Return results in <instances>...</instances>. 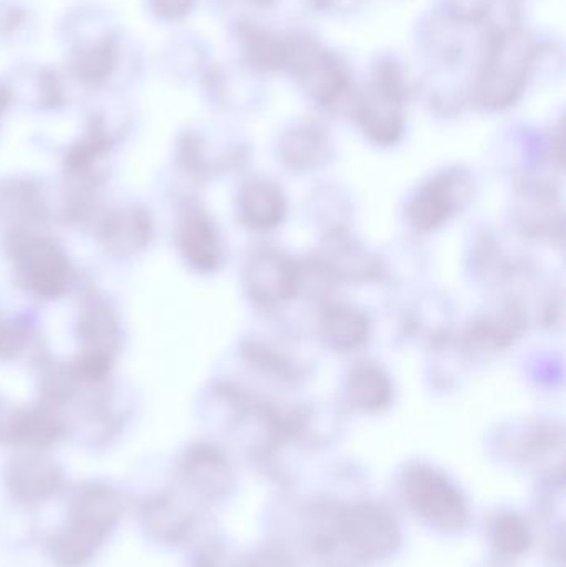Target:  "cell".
Here are the masks:
<instances>
[{
	"mask_svg": "<svg viewBox=\"0 0 566 567\" xmlns=\"http://www.w3.org/2000/svg\"><path fill=\"white\" fill-rule=\"evenodd\" d=\"M3 249L17 281L37 299L56 300L79 281L75 268L55 239L27 229H9Z\"/></svg>",
	"mask_w": 566,
	"mask_h": 567,
	"instance_id": "cell-1",
	"label": "cell"
},
{
	"mask_svg": "<svg viewBox=\"0 0 566 567\" xmlns=\"http://www.w3.org/2000/svg\"><path fill=\"white\" fill-rule=\"evenodd\" d=\"M119 493L106 486H86L70 506L69 522L52 542V556L62 567H80L95 555L122 515Z\"/></svg>",
	"mask_w": 566,
	"mask_h": 567,
	"instance_id": "cell-2",
	"label": "cell"
},
{
	"mask_svg": "<svg viewBox=\"0 0 566 567\" xmlns=\"http://www.w3.org/2000/svg\"><path fill=\"white\" fill-rule=\"evenodd\" d=\"M537 59V43L525 30H504L492 40L475 83V100L485 110L514 105L527 89Z\"/></svg>",
	"mask_w": 566,
	"mask_h": 567,
	"instance_id": "cell-3",
	"label": "cell"
},
{
	"mask_svg": "<svg viewBox=\"0 0 566 567\" xmlns=\"http://www.w3.org/2000/svg\"><path fill=\"white\" fill-rule=\"evenodd\" d=\"M404 86L395 66L379 69L378 79L361 96L358 118L366 136L378 145H394L404 133Z\"/></svg>",
	"mask_w": 566,
	"mask_h": 567,
	"instance_id": "cell-4",
	"label": "cell"
},
{
	"mask_svg": "<svg viewBox=\"0 0 566 567\" xmlns=\"http://www.w3.org/2000/svg\"><path fill=\"white\" fill-rule=\"evenodd\" d=\"M404 493L414 512L441 529H459L467 522L461 493L438 470L412 468L405 475Z\"/></svg>",
	"mask_w": 566,
	"mask_h": 567,
	"instance_id": "cell-5",
	"label": "cell"
},
{
	"mask_svg": "<svg viewBox=\"0 0 566 567\" xmlns=\"http://www.w3.org/2000/svg\"><path fill=\"white\" fill-rule=\"evenodd\" d=\"M472 198L471 176L445 172L425 183L408 205L409 225L419 233H431L444 226Z\"/></svg>",
	"mask_w": 566,
	"mask_h": 567,
	"instance_id": "cell-6",
	"label": "cell"
},
{
	"mask_svg": "<svg viewBox=\"0 0 566 567\" xmlns=\"http://www.w3.org/2000/svg\"><path fill=\"white\" fill-rule=\"evenodd\" d=\"M301 284L298 262L279 249H258L246 262V292L261 306L272 307L288 302L299 292Z\"/></svg>",
	"mask_w": 566,
	"mask_h": 567,
	"instance_id": "cell-7",
	"label": "cell"
},
{
	"mask_svg": "<svg viewBox=\"0 0 566 567\" xmlns=\"http://www.w3.org/2000/svg\"><path fill=\"white\" fill-rule=\"evenodd\" d=\"M175 241L186 265L199 275L218 271L225 261V248L215 221L195 203H183L179 208Z\"/></svg>",
	"mask_w": 566,
	"mask_h": 567,
	"instance_id": "cell-8",
	"label": "cell"
},
{
	"mask_svg": "<svg viewBox=\"0 0 566 567\" xmlns=\"http://www.w3.org/2000/svg\"><path fill=\"white\" fill-rule=\"evenodd\" d=\"M95 236L106 255L133 258L152 245L155 239V221L145 206H116L99 216Z\"/></svg>",
	"mask_w": 566,
	"mask_h": 567,
	"instance_id": "cell-9",
	"label": "cell"
},
{
	"mask_svg": "<svg viewBox=\"0 0 566 567\" xmlns=\"http://www.w3.org/2000/svg\"><path fill=\"white\" fill-rule=\"evenodd\" d=\"M113 138L102 118H93L82 136L66 150L63 169L69 189L99 193L109 176V158Z\"/></svg>",
	"mask_w": 566,
	"mask_h": 567,
	"instance_id": "cell-10",
	"label": "cell"
},
{
	"mask_svg": "<svg viewBox=\"0 0 566 567\" xmlns=\"http://www.w3.org/2000/svg\"><path fill=\"white\" fill-rule=\"evenodd\" d=\"M80 355L115 365L123 346L122 322L115 307L99 293H86L75 323Z\"/></svg>",
	"mask_w": 566,
	"mask_h": 567,
	"instance_id": "cell-11",
	"label": "cell"
},
{
	"mask_svg": "<svg viewBox=\"0 0 566 567\" xmlns=\"http://www.w3.org/2000/svg\"><path fill=\"white\" fill-rule=\"evenodd\" d=\"M341 538L364 561L391 555L399 543V528L389 513L374 505L351 506L341 518Z\"/></svg>",
	"mask_w": 566,
	"mask_h": 567,
	"instance_id": "cell-12",
	"label": "cell"
},
{
	"mask_svg": "<svg viewBox=\"0 0 566 567\" xmlns=\"http://www.w3.org/2000/svg\"><path fill=\"white\" fill-rule=\"evenodd\" d=\"M49 219L50 206L40 183L30 178L0 182V221L7 226V231H37V228L45 225Z\"/></svg>",
	"mask_w": 566,
	"mask_h": 567,
	"instance_id": "cell-13",
	"label": "cell"
},
{
	"mask_svg": "<svg viewBox=\"0 0 566 567\" xmlns=\"http://www.w3.org/2000/svg\"><path fill=\"white\" fill-rule=\"evenodd\" d=\"M6 478L10 493L23 503L43 502L55 495L62 485L59 465L40 453H25L10 460Z\"/></svg>",
	"mask_w": 566,
	"mask_h": 567,
	"instance_id": "cell-14",
	"label": "cell"
},
{
	"mask_svg": "<svg viewBox=\"0 0 566 567\" xmlns=\"http://www.w3.org/2000/svg\"><path fill=\"white\" fill-rule=\"evenodd\" d=\"M182 475L195 492L205 496H222L233 485V472L222 450L209 443H198L186 450Z\"/></svg>",
	"mask_w": 566,
	"mask_h": 567,
	"instance_id": "cell-15",
	"label": "cell"
},
{
	"mask_svg": "<svg viewBox=\"0 0 566 567\" xmlns=\"http://www.w3.org/2000/svg\"><path fill=\"white\" fill-rule=\"evenodd\" d=\"M69 432V423L62 413L49 403L13 410L9 443L39 450L53 445Z\"/></svg>",
	"mask_w": 566,
	"mask_h": 567,
	"instance_id": "cell-16",
	"label": "cell"
},
{
	"mask_svg": "<svg viewBox=\"0 0 566 567\" xmlns=\"http://www.w3.org/2000/svg\"><path fill=\"white\" fill-rule=\"evenodd\" d=\"M239 215L248 228L271 231L285 219L286 198L281 188L268 179H251L239 195Z\"/></svg>",
	"mask_w": 566,
	"mask_h": 567,
	"instance_id": "cell-17",
	"label": "cell"
},
{
	"mask_svg": "<svg viewBox=\"0 0 566 567\" xmlns=\"http://www.w3.org/2000/svg\"><path fill=\"white\" fill-rule=\"evenodd\" d=\"M371 323L362 310L346 303H332L322 310L319 333L326 346L338 352L359 349L369 339Z\"/></svg>",
	"mask_w": 566,
	"mask_h": 567,
	"instance_id": "cell-18",
	"label": "cell"
},
{
	"mask_svg": "<svg viewBox=\"0 0 566 567\" xmlns=\"http://www.w3.org/2000/svg\"><path fill=\"white\" fill-rule=\"evenodd\" d=\"M298 72L306 92L321 105H336L348 92V75L339 60L328 52L316 49Z\"/></svg>",
	"mask_w": 566,
	"mask_h": 567,
	"instance_id": "cell-19",
	"label": "cell"
},
{
	"mask_svg": "<svg viewBox=\"0 0 566 567\" xmlns=\"http://www.w3.org/2000/svg\"><path fill=\"white\" fill-rule=\"evenodd\" d=\"M349 396L358 409L378 412L385 409L392 399V385L381 367L362 362L349 375Z\"/></svg>",
	"mask_w": 566,
	"mask_h": 567,
	"instance_id": "cell-20",
	"label": "cell"
},
{
	"mask_svg": "<svg viewBox=\"0 0 566 567\" xmlns=\"http://www.w3.org/2000/svg\"><path fill=\"white\" fill-rule=\"evenodd\" d=\"M328 152V138L316 125H299L286 133L281 155L286 165L295 169H311L321 165Z\"/></svg>",
	"mask_w": 566,
	"mask_h": 567,
	"instance_id": "cell-21",
	"label": "cell"
},
{
	"mask_svg": "<svg viewBox=\"0 0 566 567\" xmlns=\"http://www.w3.org/2000/svg\"><path fill=\"white\" fill-rule=\"evenodd\" d=\"M322 266L328 269L329 275L348 281H366L375 269L368 252L342 236L329 239L322 256Z\"/></svg>",
	"mask_w": 566,
	"mask_h": 567,
	"instance_id": "cell-22",
	"label": "cell"
},
{
	"mask_svg": "<svg viewBox=\"0 0 566 567\" xmlns=\"http://www.w3.org/2000/svg\"><path fill=\"white\" fill-rule=\"evenodd\" d=\"M116 63V49L110 40L96 43L76 53L72 62L76 79L92 85L105 82L112 75Z\"/></svg>",
	"mask_w": 566,
	"mask_h": 567,
	"instance_id": "cell-23",
	"label": "cell"
},
{
	"mask_svg": "<svg viewBox=\"0 0 566 567\" xmlns=\"http://www.w3.org/2000/svg\"><path fill=\"white\" fill-rule=\"evenodd\" d=\"M555 208L554 195L548 189L532 186L522 196L518 219L528 233H547L555 226Z\"/></svg>",
	"mask_w": 566,
	"mask_h": 567,
	"instance_id": "cell-24",
	"label": "cell"
},
{
	"mask_svg": "<svg viewBox=\"0 0 566 567\" xmlns=\"http://www.w3.org/2000/svg\"><path fill=\"white\" fill-rule=\"evenodd\" d=\"M143 522L152 535L159 539H166V542L178 539L188 525L185 515H182L179 509L165 498L146 503L145 509H143Z\"/></svg>",
	"mask_w": 566,
	"mask_h": 567,
	"instance_id": "cell-25",
	"label": "cell"
},
{
	"mask_svg": "<svg viewBox=\"0 0 566 567\" xmlns=\"http://www.w3.org/2000/svg\"><path fill=\"white\" fill-rule=\"evenodd\" d=\"M35 339V329L29 320L0 312V360L13 362L25 355Z\"/></svg>",
	"mask_w": 566,
	"mask_h": 567,
	"instance_id": "cell-26",
	"label": "cell"
},
{
	"mask_svg": "<svg viewBox=\"0 0 566 567\" xmlns=\"http://www.w3.org/2000/svg\"><path fill=\"white\" fill-rule=\"evenodd\" d=\"M492 539L498 551L505 555H522L531 545V533L518 516L504 515L495 519Z\"/></svg>",
	"mask_w": 566,
	"mask_h": 567,
	"instance_id": "cell-27",
	"label": "cell"
},
{
	"mask_svg": "<svg viewBox=\"0 0 566 567\" xmlns=\"http://www.w3.org/2000/svg\"><path fill=\"white\" fill-rule=\"evenodd\" d=\"M153 12L166 20H178L188 16L195 0H150Z\"/></svg>",
	"mask_w": 566,
	"mask_h": 567,
	"instance_id": "cell-28",
	"label": "cell"
},
{
	"mask_svg": "<svg viewBox=\"0 0 566 567\" xmlns=\"http://www.w3.org/2000/svg\"><path fill=\"white\" fill-rule=\"evenodd\" d=\"M13 410L16 409H10L6 400L0 396V443H9V430Z\"/></svg>",
	"mask_w": 566,
	"mask_h": 567,
	"instance_id": "cell-29",
	"label": "cell"
},
{
	"mask_svg": "<svg viewBox=\"0 0 566 567\" xmlns=\"http://www.w3.org/2000/svg\"><path fill=\"white\" fill-rule=\"evenodd\" d=\"M251 567H291L285 556L276 555V553H265L253 561Z\"/></svg>",
	"mask_w": 566,
	"mask_h": 567,
	"instance_id": "cell-30",
	"label": "cell"
},
{
	"mask_svg": "<svg viewBox=\"0 0 566 567\" xmlns=\"http://www.w3.org/2000/svg\"><path fill=\"white\" fill-rule=\"evenodd\" d=\"M7 103H9V95L3 90H0V115L6 110Z\"/></svg>",
	"mask_w": 566,
	"mask_h": 567,
	"instance_id": "cell-31",
	"label": "cell"
},
{
	"mask_svg": "<svg viewBox=\"0 0 566 567\" xmlns=\"http://www.w3.org/2000/svg\"><path fill=\"white\" fill-rule=\"evenodd\" d=\"M253 2L265 3V2H269V0H253Z\"/></svg>",
	"mask_w": 566,
	"mask_h": 567,
	"instance_id": "cell-32",
	"label": "cell"
}]
</instances>
